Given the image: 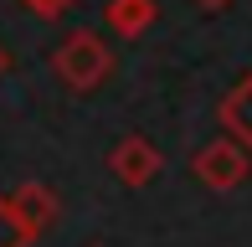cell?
<instances>
[{"label":"cell","instance_id":"cell-1","mask_svg":"<svg viewBox=\"0 0 252 247\" xmlns=\"http://www.w3.org/2000/svg\"><path fill=\"white\" fill-rule=\"evenodd\" d=\"M52 72L67 93H98L113 77V47L98 36V31H67L52 47Z\"/></svg>","mask_w":252,"mask_h":247},{"label":"cell","instance_id":"cell-2","mask_svg":"<svg viewBox=\"0 0 252 247\" xmlns=\"http://www.w3.org/2000/svg\"><path fill=\"white\" fill-rule=\"evenodd\" d=\"M190 175H196L206 190H237L252 175V150L237 144L232 134H221V139L201 144V150L190 154Z\"/></svg>","mask_w":252,"mask_h":247},{"label":"cell","instance_id":"cell-3","mask_svg":"<svg viewBox=\"0 0 252 247\" xmlns=\"http://www.w3.org/2000/svg\"><path fill=\"white\" fill-rule=\"evenodd\" d=\"M108 170H113L119 185L139 190V185H150L155 175L165 170V154H159L155 139H144V134H124V139L108 150Z\"/></svg>","mask_w":252,"mask_h":247},{"label":"cell","instance_id":"cell-4","mask_svg":"<svg viewBox=\"0 0 252 247\" xmlns=\"http://www.w3.org/2000/svg\"><path fill=\"white\" fill-rule=\"evenodd\" d=\"M5 201H10V211H16V221L26 227V237H31V242H36L41 232H52L57 211H62L57 190H52V185H41V181H21L16 190H5Z\"/></svg>","mask_w":252,"mask_h":247},{"label":"cell","instance_id":"cell-5","mask_svg":"<svg viewBox=\"0 0 252 247\" xmlns=\"http://www.w3.org/2000/svg\"><path fill=\"white\" fill-rule=\"evenodd\" d=\"M103 21H108V31L119 41H134V36H144L159 21V0H108V5H103Z\"/></svg>","mask_w":252,"mask_h":247},{"label":"cell","instance_id":"cell-6","mask_svg":"<svg viewBox=\"0 0 252 247\" xmlns=\"http://www.w3.org/2000/svg\"><path fill=\"white\" fill-rule=\"evenodd\" d=\"M216 119H221V129L232 134L237 144H247V150H252V77H242V83L221 98Z\"/></svg>","mask_w":252,"mask_h":247},{"label":"cell","instance_id":"cell-7","mask_svg":"<svg viewBox=\"0 0 252 247\" xmlns=\"http://www.w3.org/2000/svg\"><path fill=\"white\" fill-rule=\"evenodd\" d=\"M0 247H31L26 227L16 221V211H10V201H5V190H0Z\"/></svg>","mask_w":252,"mask_h":247},{"label":"cell","instance_id":"cell-8","mask_svg":"<svg viewBox=\"0 0 252 247\" xmlns=\"http://www.w3.org/2000/svg\"><path fill=\"white\" fill-rule=\"evenodd\" d=\"M31 5V16H41V21H57V16H67V10L77 5V0H26Z\"/></svg>","mask_w":252,"mask_h":247},{"label":"cell","instance_id":"cell-9","mask_svg":"<svg viewBox=\"0 0 252 247\" xmlns=\"http://www.w3.org/2000/svg\"><path fill=\"white\" fill-rule=\"evenodd\" d=\"M196 5H201V10H211V16H216V10H232L237 0H196Z\"/></svg>","mask_w":252,"mask_h":247},{"label":"cell","instance_id":"cell-10","mask_svg":"<svg viewBox=\"0 0 252 247\" xmlns=\"http://www.w3.org/2000/svg\"><path fill=\"white\" fill-rule=\"evenodd\" d=\"M10 72V52H5V41H0V77Z\"/></svg>","mask_w":252,"mask_h":247},{"label":"cell","instance_id":"cell-11","mask_svg":"<svg viewBox=\"0 0 252 247\" xmlns=\"http://www.w3.org/2000/svg\"><path fill=\"white\" fill-rule=\"evenodd\" d=\"M93 247H103V242H93Z\"/></svg>","mask_w":252,"mask_h":247}]
</instances>
